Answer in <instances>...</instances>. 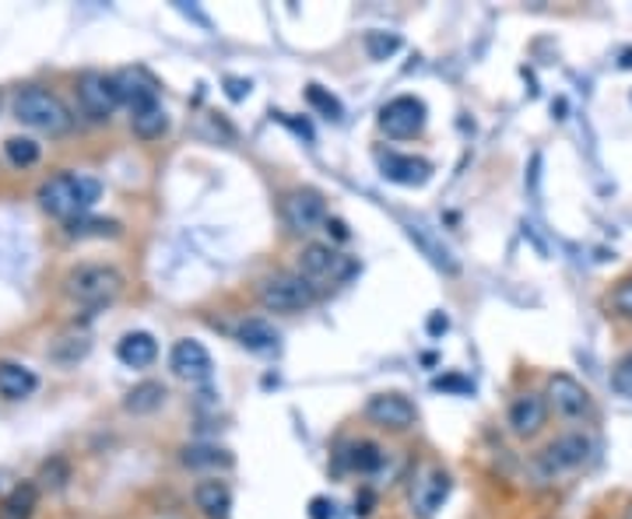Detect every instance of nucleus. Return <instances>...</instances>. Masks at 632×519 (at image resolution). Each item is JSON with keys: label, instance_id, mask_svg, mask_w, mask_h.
Returning <instances> with one entry per match:
<instances>
[{"label": "nucleus", "instance_id": "obj_38", "mask_svg": "<svg viewBox=\"0 0 632 519\" xmlns=\"http://www.w3.org/2000/svg\"><path fill=\"white\" fill-rule=\"evenodd\" d=\"M629 519H632V509H629Z\"/></svg>", "mask_w": 632, "mask_h": 519}, {"label": "nucleus", "instance_id": "obj_17", "mask_svg": "<svg viewBox=\"0 0 632 519\" xmlns=\"http://www.w3.org/2000/svg\"><path fill=\"white\" fill-rule=\"evenodd\" d=\"M117 358L127 365V369H148V365L159 358V340L148 331H130L117 344Z\"/></svg>", "mask_w": 632, "mask_h": 519}, {"label": "nucleus", "instance_id": "obj_24", "mask_svg": "<svg viewBox=\"0 0 632 519\" xmlns=\"http://www.w3.org/2000/svg\"><path fill=\"white\" fill-rule=\"evenodd\" d=\"M344 464L358 474H376L383 467V450L376 442H352V446L344 450Z\"/></svg>", "mask_w": 632, "mask_h": 519}, {"label": "nucleus", "instance_id": "obj_35", "mask_svg": "<svg viewBox=\"0 0 632 519\" xmlns=\"http://www.w3.org/2000/svg\"><path fill=\"white\" fill-rule=\"evenodd\" d=\"M323 228H328V233H334V239H349V225H344V221H338V218H328V225H323Z\"/></svg>", "mask_w": 632, "mask_h": 519}, {"label": "nucleus", "instance_id": "obj_31", "mask_svg": "<svg viewBox=\"0 0 632 519\" xmlns=\"http://www.w3.org/2000/svg\"><path fill=\"white\" fill-rule=\"evenodd\" d=\"M611 390H619V393H632V352L611 369Z\"/></svg>", "mask_w": 632, "mask_h": 519}, {"label": "nucleus", "instance_id": "obj_22", "mask_svg": "<svg viewBox=\"0 0 632 519\" xmlns=\"http://www.w3.org/2000/svg\"><path fill=\"white\" fill-rule=\"evenodd\" d=\"M408 233H411V239L421 246V253H426L436 267H443V271H457V260H453V253H450V249L443 246V242H436V236L429 233V228L426 225H408Z\"/></svg>", "mask_w": 632, "mask_h": 519}, {"label": "nucleus", "instance_id": "obj_20", "mask_svg": "<svg viewBox=\"0 0 632 519\" xmlns=\"http://www.w3.org/2000/svg\"><path fill=\"white\" fill-rule=\"evenodd\" d=\"M236 340L246 352H271V348H278V331L264 316H250L239 323Z\"/></svg>", "mask_w": 632, "mask_h": 519}, {"label": "nucleus", "instance_id": "obj_6", "mask_svg": "<svg viewBox=\"0 0 632 519\" xmlns=\"http://www.w3.org/2000/svg\"><path fill=\"white\" fill-rule=\"evenodd\" d=\"M281 221L289 233L296 236H310L320 225H328V201H323L320 190H292V194L281 197Z\"/></svg>", "mask_w": 632, "mask_h": 519}, {"label": "nucleus", "instance_id": "obj_11", "mask_svg": "<svg viewBox=\"0 0 632 519\" xmlns=\"http://www.w3.org/2000/svg\"><path fill=\"white\" fill-rule=\"evenodd\" d=\"M450 488H453V480H450V474L443 467L426 471L415 480V488H411V512L418 519H432L439 509H443L447 498H450Z\"/></svg>", "mask_w": 632, "mask_h": 519}, {"label": "nucleus", "instance_id": "obj_1", "mask_svg": "<svg viewBox=\"0 0 632 519\" xmlns=\"http://www.w3.org/2000/svg\"><path fill=\"white\" fill-rule=\"evenodd\" d=\"M99 197H103V183L92 176H78V172H61V176H53L40 186L43 210L61 221H74L88 215Z\"/></svg>", "mask_w": 632, "mask_h": 519}, {"label": "nucleus", "instance_id": "obj_21", "mask_svg": "<svg viewBox=\"0 0 632 519\" xmlns=\"http://www.w3.org/2000/svg\"><path fill=\"white\" fill-rule=\"evenodd\" d=\"M165 403V387L162 382H156V379H144V382H138L127 397H124V408L130 411V414H151V411H159Z\"/></svg>", "mask_w": 632, "mask_h": 519}, {"label": "nucleus", "instance_id": "obj_30", "mask_svg": "<svg viewBox=\"0 0 632 519\" xmlns=\"http://www.w3.org/2000/svg\"><path fill=\"white\" fill-rule=\"evenodd\" d=\"M306 99H310L328 120H341V102L334 99V95L323 91L320 85H310V88H306Z\"/></svg>", "mask_w": 632, "mask_h": 519}, {"label": "nucleus", "instance_id": "obj_28", "mask_svg": "<svg viewBox=\"0 0 632 519\" xmlns=\"http://www.w3.org/2000/svg\"><path fill=\"white\" fill-rule=\"evenodd\" d=\"M183 464L186 467H228L233 456L218 446H186L183 450Z\"/></svg>", "mask_w": 632, "mask_h": 519}, {"label": "nucleus", "instance_id": "obj_10", "mask_svg": "<svg viewBox=\"0 0 632 519\" xmlns=\"http://www.w3.org/2000/svg\"><path fill=\"white\" fill-rule=\"evenodd\" d=\"M366 418L379 429H390V432H408L415 425V403L405 393H376L366 403Z\"/></svg>", "mask_w": 632, "mask_h": 519}, {"label": "nucleus", "instance_id": "obj_36", "mask_svg": "<svg viewBox=\"0 0 632 519\" xmlns=\"http://www.w3.org/2000/svg\"><path fill=\"white\" fill-rule=\"evenodd\" d=\"M471 390V382H461V379H436V390Z\"/></svg>", "mask_w": 632, "mask_h": 519}, {"label": "nucleus", "instance_id": "obj_2", "mask_svg": "<svg viewBox=\"0 0 632 519\" xmlns=\"http://www.w3.org/2000/svg\"><path fill=\"white\" fill-rule=\"evenodd\" d=\"M64 292L85 310H99V305H109L124 292V274L106 263H82L64 278Z\"/></svg>", "mask_w": 632, "mask_h": 519}, {"label": "nucleus", "instance_id": "obj_13", "mask_svg": "<svg viewBox=\"0 0 632 519\" xmlns=\"http://www.w3.org/2000/svg\"><path fill=\"white\" fill-rule=\"evenodd\" d=\"M545 418H548V400L542 393H521L510 403V414H506L513 435H524V439L538 435Z\"/></svg>", "mask_w": 632, "mask_h": 519}, {"label": "nucleus", "instance_id": "obj_19", "mask_svg": "<svg viewBox=\"0 0 632 519\" xmlns=\"http://www.w3.org/2000/svg\"><path fill=\"white\" fill-rule=\"evenodd\" d=\"M194 502L207 519H225L233 509V495H228L225 480H201L194 488Z\"/></svg>", "mask_w": 632, "mask_h": 519}, {"label": "nucleus", "instance_id": "obj_33", "mask_svg": "<svg viewBox=\"0 0 632 519\" xmlns=\"http://www.w3.org/2000/svg\"><path fill=\"white\" fill-rule=\"evenodd\" d=\"M310 516H313V519H331V516H334V506L328 502V498H313V502H310Z\"/></svg>", "mask_w": 632, "mask_h": 519}, {"label": "nucleus", "instance_id": "obj_14", "mask_svg": "<svg viewBox=\"0 0 632 519\" xmlns=\"http://www.w3.org/2000/svg\"><path fill=\"white\" fill-rule=\"evenodd\" d=\"M169 365H172V372L190 379V382H204L211 376V355L201 340H176V348H172L169 355Z\"/></svg>", "mask_w": 632, "mask_h": 519}, {"label": "nucleus", "instance_id": "obj_5", "mask_svg": "<svg viewBox=\"0 0 632 519\" xmlns=\"http://www.w3.org/2000/svg\"><path fill=\"white\" fill-rule=\"evenodd\" d=\"M299 274L310 281L313 288L323 284H344L355 274V260H349L344 253H338L334 246H323V242H310L299 253Z\"/></svg>", "mask_w": 632, "mask_h": 519}, {"label": "nucleus", "instance_id": "obj_32", "mask_svg": "<svg viewBox=\"0 0 632 519\" xmlns=\"http://www.w3.org/2000/svg\"><path fill=\"white\" fill-rule=\"evenodd\" d=\"M611 310L622 316H632V278L615 284V292H611Z\"/></svg>", "mask_w": 632, "mask_h": 519}, {"label": "nucleus", "instance_id": "obj_3", "mask_svg": "<svg viewBox=\"0 0 632 519\" xmlns=\"http://www.w3.org/2000/svg\"><path fill=\"white\" fill-rule=\"evenodd\" d=\"M14 117L22 120L25 127H35V130H43V133H64L71 127V112L67 106L56 99L53 91L46 88H22L14 95Z\"/></svg>", "mask_w": 632, "mask_h": 519}, {"label": "nucleus", "instance_id": "obj_34", "mask_svg": "<svg viewBox=\"0 0 632 519\" xmlns=\"http://www.w3.org/2000/svg\"><path fill=\"white\" fill-rule=\"evenodd\" d=\"M228 99H246L250 95V82H239V78H228Z\"/></svg>", "mask_w": 632, "mask_h": 519}, {"label": "nucleus", "instance_id": "obj_16", "mask_svg": "<svg viewBox=\"0 0 632 519\" xmlns=\"http://www.w3.org/2000/svg\"><path fill=\"white\" fill-rule=\"evenodd\" d=\"M379 172L387 176L390 183L400 186H421L432 176V165L426 159H415V155H379Z\"/></svg>", "mask_w": 632, "mask_h": 519}, {"label": "nucleus", "instance_id": "obj_18", "mask_svg": "<svg viewBox=\"0 0 632 519\" xmlns=\"http://www.w3.org/2000/svg\"><path fill=\"white\" fill-rule=\"evenodd\" d=\"M35 387H40V379H35L32 369H25V365L18 361H0V397L25 400L35 393Z\"/></svg>", "mask_w": 632, "mask_h": 519}, {"label": "nucleus", "instance_id": "obj_25", "mask_svg": "<svg viewBox=\"0 0 632 519\" xmlns=\"http://www.w3.org/2000/svg\"><path fill=\"white\" fill-rule=\"evenodd\" d=\"M35 502H40V488H35V485H18L4 498V506H0V519H29Z\"/></svg>", "mask_w": 632, "mask_h": 519}, {"label": "nucleus", "instance_id": "obj_7", "mask_svg": "<svg viewBox=\"0 0 632 519\" xmlns=\"http://www.w3.org/2000/svg\"><path fill=\"white\" fill-rule=\"evenodd\" d=\"M78 102H82V112L88 120H95V123L109 120L113 109L124 102L117 78H109V74H99V71L82 74L78 78Z\"/></svg>", "mask_w": 632, "mask_h": 519}, {"label": "nucleus", "instance_id": "obj_26", "mask_svg": "<svg viewBox=\"0 0 632 519\" xmlns=\"http://www.w3.org/2000/svg\"><path fill=\"white\" fill-rule=\"evenodd\" d=\"M117 233H120V225L113 221V218H88V215H82V218L67 221V236L71 239H88V236L106 239V236H117Z\"/></svg>", "mask_w": 632, "mask_h": 519}, {"label": "nucleus", "instance_id": "obj_8", "mask_svg": "<svg viewBox=\"0 0 632 519\" xmlns=\"http://www.w3.org/2000/svg\"><path fill=\"white\" fill-rule=\"evenodd\" d=\"M590 459V439L580 435V432H569V435H559L555 442L538 453V471L542 477H559L566 471H577Z\"/></svg>", "mask_w": 632, "mask_h": 519}, {"label": "nucleus", "instance_id": "obj_9", "mask_svg": "<svg viewBox=\"0 0 632 519\" xmlns=\"http://www.w3.org/2000/svg\"><path fill=\"white\" fill-rule=\"evenodd\" d=\"M421 127H426V102L415 95H397L379 109V130L387 138H415Z\"/></svg>", "mask_w": 632, "mask_h": 519}, {"label": "nucleus", "instance_id": "obj_23", "mask_svg": "<svg viewBox=\"0 0 632 519\" xmlns=\"http://www.w3.org/2000/svg\"><path fill=\"white\" fill-rule=\"evenodd\" d=\"M130 127H133V133H138V138H144V141H156V138H162L165 127H169V117H165L162 102H156V106H144V109L133 112V117H130Z\"/></svg>", "mask_w": 632, "mask_h": 519}, {"label": "nucleus", "instance_id": "obj_4", "mask_svg": "<svg viewBox=\"0 0 632 519\" xmlns=\"http://www.w3.org/2000/svg\"><path fill=\"white\" fill-rule=\"evenodd\" d=\"M260 305L267 313H302L317 302V288L302 274H275L260 281Z\"/></svg>", "mask_w": 632, "mask_h": 519}, {"label": "nucleus", "instance_id": "obj_15", "mask_svg": "<svg viewBox=\"0 0 632 519\" xmlns=\"http://www.w3.org/2000/svg\"><path fill=\"white\" fill-rule=\"evenodd\" d=\"M117 88H120V99L130 106V112H138L144 106H156L159 102V85L151 78L148 71L141 67H127L117 74Z\"/></svg>", "mask_w": 632, "mask_h": 519}, {"label": "nucleus", "instance_id": "obj_27", "mask_svg": "<svg viewBox=\"0 0 632 519\" xmlns=\"http://www.w3.org/2000/svg\"><path fill=\"white\" fill-rule=\"evenodd\" d=\"M4 155L14 169H32L35 162H40L43 155V148L40 141H32V138H8L4 141Z\"/></svg>", "mask_w": 632, "mask_h": 519}, {"label": "nucleus", "instance_id": "obj_29", "mask_svg": "<svg viewBox=\"0 0 632 519\" xmlns=\"http://www.w3.org/2000/svg\"><path fill=\"white\" fill-rule=\"evenodd\" d=\"M400 40L394 32H366V53L373 56V61H387L390 53H397Z\"/></svg>", "mask_w": 632, "mask_h": 519}, {"label": "nucleus", "instance_id": "obj_37", "mask_svg": "<svg viewBox=\"0 0 632 519\" xmlns=\"http://www.w3.org/2000/svg\"><path fill=\"white\" fill-rule=\"evenodd\" d=\"M447 326H450V323H447V316H432V320H429V331H432V334H443Z\"/></svg>", "mask_w": 632, "mask_h": 519}, {"label": "nucleus", "instance_id": "obj_12", "mask_svg": "<svg viewBox=\"0 0 632 519\" xmlns=\"http://www.w3.org/2000/svg\"><path fill=\"white\" fill-rule=\"evenodd\" d=\"M548 403L555 408V414L569 418V421L590 414V393L572 376H566V372L548 379Z\"/></svg>", "mask_w": 632, "mask_h": 519}]
</instances>
